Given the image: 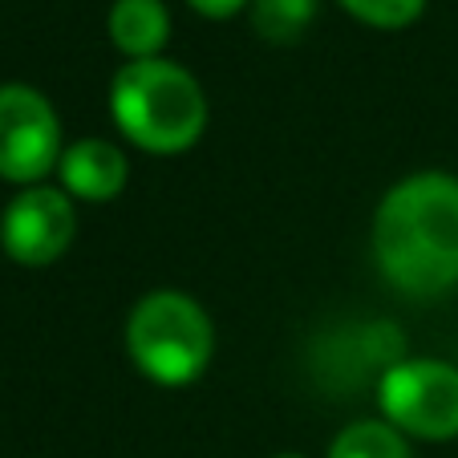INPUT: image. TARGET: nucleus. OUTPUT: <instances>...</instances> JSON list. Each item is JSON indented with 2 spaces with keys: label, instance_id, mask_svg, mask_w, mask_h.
<instances>
[{
  "label": "nucleus",
  "instance_id": "nucleus-1",
  "mask_svg": "<svg viewBox=\"0 0 458 458\" xmlns=\"http://www.w3.org/2000/svg\"><path fill=\"white\" fill-rule=\"evenodd\" d=\"M373 259L406 296L458 288V179L422 171L381 195L373 211Z\"/></svg>",
  "mask_w": 458,
  "mask_h": 458
},
{
  "label": "nucleus",
  "instance_id": "nucleus-2",
  "mask_svg": "<svg viewBox=\"0 0 458 458\" xmlns=\"http://www.w3.org/2000/svg\"><path fill=\"white\" fill-rule=\"evenodd\" d=\"M110 114L122 134L147 155H182L208 130L203 86L166 57L126 61L114 73Z\"/></svg>",
  "mask_w": 458,
  "mask_h": 458
},
{
  "label": "nucleus",
  "instance_id": "nucleus-3",
  "mask_svg": "<svg viewBox=\"0 0 458 458\" xmlns=\"http://www.w3.org/2000/svg\"><path fill=\"white\" fill-rule=\"evenodd\" d=\"M126 353L134 369L155 386H191L203 377L216 353L208 309L179 288H155L126 317Z\"/></svg>",
  "mask_w": 458,
  "mask_h": 458
},
{
  "label": "nucleus",
  "instance_id": "nucleus-4",
  "mask_svg": "<svg viewBox=\"0 0 458 458\" xmlns=\"http://www.w3.org/2000/svg\"><path fill=\"white\" fill-rule=\"evenodd\" d=\"M377 406L386 422L410 438H458V365L434 357L389 361L377 377Z\"/></svg>",
  "mask_w": 458,
  "mask_h": 458
},
{
  "label": "nucleus",
  "instance_id": "nucleus-5",
  "mask_svg": "<svg viewBox=\"0 0 458 458\" xmlns=\"http://www.w3.org/2000/svg\"><path fill=\"white\" fill-rule=\"evenodd\" d=\"M65 142L61 118L41 89L25 81L0 86V179L37 187L49 171H57Z\"/></svg>",
  "mask_w": 458,
  "mask_h": 458
},
{
  "label": "nucleus",
  "instance_id": "nucleus-6",
  "mask_svg": "<svg viewBox=\"0 0 458 458\" xmlns=\"http://www.w3.org/2000/svg\"><path fill=\"white\" fill-rule=\"evenodd\" d=\"M78 211L57 187H25L0 211V248L21 268H49L73 243Z\"/></svg>",
  "mask_w": 458,
  "mask_h": 458
},
{
  "label": "nucleus",
  "instance_id": "nucleus-7",
  "mask_svg": "<svg viewBox=\"0 0 458 458\" xmlns=\"http://www.w3.org/2000/svg\"><path fill=\"white\" fill-rule=\"evenodd\" d=\"M61 191L81 203H110L130 182V158L110 139H78L57 163Z\"/></svg>",
  "mask_w": 458,
  "mask_h": 458
},
{
  "label": "nucleus",
  "instance_id": "nucleus-8",
  "mask_svg": "<svg viewBox=\"0 0 458 458\" xmlns=\"http://www.w3.org/2000/svg\"><path fill=\"white\" fill-rule=\"evenodd\" d=\"M171 37V13L163 0H114L110 41L126 61H150Z\"/></svg>",
  "mask_w": 458,
  "mask_h": 458
},
{
  "label": "nucleus",
  "instance_id": "nucleus-9",
  "mask_svg": "<svg viewBox=\"0 0 458 458\" xmlns=\"http://www.w3.org/2000/svg\"><path fill=\"white\" fill-rule=\"evenodd\" d=\"M329 458H410V442L402 430L377 418H361L349 422L345 430L333 438Z\"/></svg>",
  "mask_w": 458,
  "mask_h": 458
},
{
  "label": "nucleus",
  "instance_id": "nucleus-10",
  "mask_svg": "<svg viewBox=\"0 0 458 458\" xmlns=\"http://www.w3.org/2000/svg\"><path fill=\"white\" fill-rule=\"evenodd\" d=\"M320 0H251V29L272 45L301 41Z\"/></svg>",
  "mask_w": 458,
  "mask_h": 458
},
{
  "label": "nucleus",
  "instance_id": "nucleus-11",
  "mask_svg": "<svg viewBox=\"0 0 458 458\" xmlns=\"http://www.w3.org/2000/svg\"><path fill=\"white\" fill-rule=\"evenodd\" d=\"M337 4L369 29H406L426 9V0H337Z\"/></svg>",
  "mask_w": 458,
  "mask_h": 458
},
{
  "label": "nucleus",
  "instance_id": "nucleus-12",
  "mask_svg": "<svg viewBox=\"0 0 458 458\" xmlns=\"http://www.w3.org/2000/svg\"><path fill=\"white\" fill-rule=\"evenodd\" d=\"M187 4L211 21H224V17H235V13H240L243 4H251V0H187Z\"/></svg>",
  "mask_w": 458,
  "mask_h": 458
},
{
  "label": "nucleus",
  "instance_id": "nucleus-13",
  "mask_svg": "<svg viewBox=\"0 0 458 458\" xmlns=\"http://www.w3.org/2000/svg\"><path fill=\"white\" fill-rule=\"evenodd\" d=\"M272 458H304V454H272Z\"/></svg>",
  "mask_w": 458,
  "mask_h": 458
}]
</instances>
